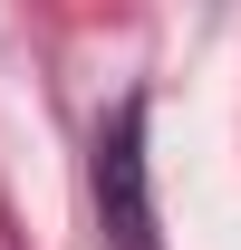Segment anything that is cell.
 Returning a JSON list of instances; mask_svg holds the SVG:
<instances>
[{"mask_svg": "<svg viewBox=\"0 0 241 250\" xmlns=\"http://www.w3.org/2000/svg\"><path fill=\"white\" fill-rule=\"evenodd\" d=\"M96 212L116 250H154V202H145V106H116L96 135Z\"/></svg>", "mask_w": 241, "mask_h": 250, "instance_id": "1", "label": "cell"}]
</instances>
